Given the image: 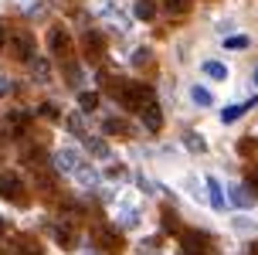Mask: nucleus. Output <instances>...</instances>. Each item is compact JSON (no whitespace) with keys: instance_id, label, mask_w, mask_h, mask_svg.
Returning a JSON list of instances; mask_svg holds the SVG:
<instances>
[{"instance_id":"1","label":"nucleus","mask_w":258,"mask_h":255,"mask_svg":"<svg viewBox=\"0 0 258 255\" xmlns=\"http://www.w3.org/2000/svg\"><path fill=\"white\" fill-rule=\"evenodd\" d=\"M119 102H122V109H129V113H136V109L143 113V109L153 102V89L143 85V82H129V85L119 89Z\"/></svg>"},{"instance_id":"2","label":"nucleus","mask_w":258,"mask_h":255,"mask_svg":"<svg viewBox=\"0 0 258 255\" xmlns=\"http://www.w3.org/2000/svg\"><path fill=\"white\" fill-rule=\"evenodd\" d=\"M92 238H95V245H99L105 255H119L122 248H126V242H122V231L112 228V225H99V228L92 231Z\"/></svg>"},{"instance_id":"3","label":"nucleus","mask_w":258,"mask_h":255,"mask_svg":"<svg viewBox=\"0 0 258 255\" xmlns=\"http://www.w3.org/2000/svg\"><path fill=\"white\" fill-rule=\"evenodd\" d=\"M0 197H7V201H14V204L27 201V187L21 184L17 174H0Z\"/></svg>"},{"instance_id":"4","label":"nucleus","mask_w":258,"mask_h":255,"mask_svg":"<svg viewBox=\"0 0 258 255\" xmlns=\"http://www.w3.org/2000/svg\"><path fill=\"white\" fill-rule=\"evenodd\" d=\"M48 48H51V55L61 58V62L72 58V38H68L64 27H51V31H48Z\"/></svg>"},{"instance_id":"5","label":"nucleus","mask_w":258,"mask_h":255,"mask_svg":"<svg viewBox=\"0 0 258 255\" xmlns=\"http://www.w3.org/2000/svg\"><path fill=\"white\" fill-rule=\"evenodd\" d=\"M180 252H187V255H214V248H211V238H207L204 231H187Z\"/></svg>"},{"instance_id":"6","label":"nucleus","mask_w":258,"mask_h":255,"mask_svg":"<svg viewBox=\"0 0 258 255\" xmlns=\"http://www.w3.org/2000/svg\"><path fill=\"white\" fill-rule=\"evenodd\" d=\"M31 48H34L31 34H11L7 38V51H11V58H17V62H31Z\"/></svg>"},{"instance_id":"7","label":"nucleus","mask_w":258,"mask_h":255,"mask_svg":"<svg viewBox=\"0 0 258 255\" xmlns=\"http://www.w3.org/2000/svg\"><path fill=\"white\" fill-rule=\"evenodd\" d=\"M82 51H85V58H89V62H102V55H105V38L99 34V31H89V34L82 38Z\"/></svg>"},{"instance_id":"8","label":"nucleus","mask_w":258,"mask_h":255,"mask_svg":"<svg viewBox=\"0 0 258 255\" xmlns=\"http://www.w3.org/2000/svg\"><path fill=\"white\" fill-rule=\"evenodd\" d=\"M143 126L150 129V133H156V129H163V109H160L156 102H150V106L143 109Z\"/></svg>"},{"instance_id":"9","label":"nucleus","mask_w":258,"mask_h":255,"mask_svg":"<svg viewBox=\"0 0 258 255\" xmlns=\"http://www.w3.org/2000/svg\"><path fill=\"white\" fill-rule=\"evenodd\" d=\"M54 167H58L61 174H75L78 167H82V160H78V153H75V150H61L58 157H54Z\"/></svg>"},{"instance_id":"10","label":"nucleus","mask_w":258,"mask_h":255,"mask_svg":"<svg viewBox=\"0 0 258 255\" xmlns=\"http://www.w3.org/2000/svg\"><path fill=\"white\" fill-rule=\"evenodd\" d=\"M7 126H11L14 136H21V133L31 126V113H21V109H17V113H11V116H7Z\"/></svg>"},{"instance_id":"11","label":"nucleus","mask_w":258,"mask_h":255,"mask_svg":"<svg viewBox=\"0 0 258 255\" xmlns=\"http://www.w3.org/2000/svg\"><path fill=\"white\" fill-rule=\"evenodd\" d=\"M54 242L61 245L64 252L78 248V235H75V228H54Z\"/></svg>"},{"instance_id":"12","label":"nucleus","mask_w":258,"mask_h":255,"mask_svg":"<svg viewBox=\"0 0 258 255\" xmlns=\"http://www.w3.org/2000/svg\"><path fill=\"white\" fill-rule=\"evenodd\" d=\"M251 106H255V99H251V102H238V106H228V109L221 113V123H234V119H238V116H245Z\"/></svg>"},{"instance_id":"13","label":"nucleus","mask_w":258,"mask_h":255,"mask_svg":"<svg viewBox=\"0 0 258 255\" xmlns=\"http://www.w3.org/2000/svg\"><path fill=\"white\" fill-rule=\"evenodd\" d=\"M102 133H105V136H129V126L122 123V119H105Z\"/></svg>"},{"instance_id":"14","label":"nucleus","mask_w":258,"mask_h":255,"mask_svg":"<svg viewBox=\"0 0 258 255\" xmlns=\"http://www.w3.org/2000/svg\"><path fill=\"white\" fill-rule=\"evenodd\" d=\"M231 201L238 204V208H248V204L255 201V194H251L245 184H241V187H231Z\"/></svg>"},{"instance_id":"15","label":"nucleus","mask_w":258,"mask_h":255,"mask_svg":"<svg viewBox=\"0 0 258 255\" xmlns=\"http://www.w3.org/2000/svg\"><path fill=\"white\" fill-rule=\"evenodd\" d=\"M136 17H140V21H153L156 17V4L153 0H136Z\"/></svg>"},{"instance_id":"16","label":"nucleus","mask_w":258,"mask_h":255,"mask_svg":"<svg viewBox=\"0 0 258 255\" xmlns=\"http://www.w3.org/2000/svg\"><path fill=\"white\" fill-rule=\"evenodd\" d=\"M207 191H211V204H214V211H221V208H224V191H221V184L214 177L207 180Z\"/></svg>"},{"instance_id":"17","label":"nucleus","mask_w":258,"mask_h":255,"mask_svg":"<svg viewBox=\"0 0 258 255\" xmlns=\"http://www.w3.org/2000/svg\"><path fill=\"white\" fill-rule=\"evenodd\" d=\"M14 255H44V248H41V242H34V238H24Z\"/></svg>"},{"instance_id":"18","label":"nucleus","mask_w":258,"mask_h":255,"mask_svg":"<svg viewBox=\"0 0 258 255\" xmlns=\"http://www.w3.org/2000/svg\"><path fill=\"white\" fill-rule=\"evenodd\" d=\"M78 106H82V113H92L99 106V92H82L78 95Z\"/></svg>"},{"instance_id":"19","label":"nucleus","mask_w":258,"mask_h":255,"mask_svg":"<svg viewBox=\"0 0 258 255\" xmlns=\"http://www.w3.org/2000/svg\"><path fill=\"white\" fill-rule=\"evenodd\" d=\"M204 75H211V78H228V68H224V65L221 62H204Z\"/></svg>"},{"instance_id":"20","label":"nucleus","mask_w":258,"mask_h":255,"mask_svg":"<svg viewBox=\"0 0 258 255\" xmlns=\"http://www.w3.org/2000/svg\"><path fill=\"white\" fill-rule=\"evenodd\" d=\"M64 78H68V85H75V89H78L85 75H82V68H78V65H72V62H68V65H64Z\"/></svg>"},{"instance_id":"21","label":"nucleus","mask_w":258,"mask_h":255,"mask_svg":"<svg viewBox=\"0 0 258 255\" xmlns=\"http://www.w3.org/2000/svg\"><path fill=\"white\" fill-rule=\"evenodd\" d=\"M31 72H34V78H38V82H44V78L51 75V65L44 62V58H38V62H31Z\"/></svg>"},{"instance_id":"22","label":"nucleus","mask_w":258,"mask_h":255,"mask_svg":"<svg viewBox=\"0 0 258 255\" xmlns=\"http://www.w3.org/2000/svg\"><path fill=\"white\" fill-rule=\"evenodd\" d=\"M183 143H187V150H194V153H204L207 150L204 136H197V133H187V136H183Z\"/></svg>"},{"instance_id":"23","label":"nucleus","mask_w":258,"mask_h":255,"mask_svg":"<svg viewBox=\"0 0 258 255\" xmlns=\"http://www.w3.org/2000/svg\"><path fill=\"white\" fill-rule=\"evenodd\" d=\"M238 153H241V157H255L258 153V140L255 136H245V140L238 143Z\"/></svg>"},{"instance_id":"24","label":"nucleus","mask_w":258,"mask_h":255,"mask_svg":"<svg viewBox=\"0 0 258 255\" xmlns=\"http://www.w3.org/2000/svg\"><path fill=\"white\" fill-rule=\"evenodd\" d=\"M190 99L197 102L201 109H204V106H211V92H207V89H201V85H194V89H190Z\"/></svg>"},{"instance_id":"25","label":"nucleus","mask_w":258,"mask_h":255,"mask_svg":"<svg viewBox=\"0 0 258 255\" xmlns=\"http://www.w3.org/2000/svg\"><path fill=\"white\" fill-rule=\"evenodd\" d=\"M89 150L95 153V157H109V146H105V140H99V136H89Z\"/></svg>"},{"instance_id":"26","label":"nucleus","mask_w":258,"mask_h":255,"mask_svg":"<svg viewBox=\"0 0 258 255\" xmlns=\"http://www.w3.org/2000/svg\"><path fill=\"white\" fill-rule=\"evenodd\" d=\"M224 48H231V51H245V48H248V38H245V34H234V38L224 41Z\"/></svg>"},{"instance_id":"27","label":"nucleus","mask_w":258,"mask_h":255,"mask_svg":"<svg viewBox=\"0 0 258 255\" xmlns=\"http://www.w3.org/2000/svg\"><path fill=\"white\" fill-rule=\"evenodd\" d=\"M64 126H68V133H75V136L85 133V129H82V116H68V119H64Z\"/></svg>"},{"instance_id":"28","label":"nucleus","mask_w":258,"mask_h":255,"mask_svg":"<svg viewBox=\"0 0 258 255\" xmlns=\"http://www.w3.org/2000/svg\"><path fill=\"white\" fill-rule=\"evenodd\" d=\"M163 4H167V11H170V14H187V7H190L187 0H163Z\"/></svg>"},{"instance_id":"29","label":"nucleus","mask_w":258,"mask_h":255,"mask_svg":"<svg viewBox=\"0 0 258 255\" xmlns=\"http://www.w3.org/2000/svg\"><path fill=\"white\" fill-rule=\"evenodd\" d=\"M150 62V48H136L133 51V65H146Z\"/></svg>"},{"instance_id":"30","label":"nucleus","mask_w":258,"mask_h":255,"mask_svg":"<svg viewBox=\"0 0 258 255\" xmlns=\"http://www.w3.org/2000/svg\"><path fill=\"white\" fill-rule=\"evenodd\" d=\"M163 225H167V228H177V215H170V211H163Z\"/></svg>"},{"instance_id":"31","label":"nucleus","mask_w":258,"mask_h":255,"mask_svg":"<svg viewBox=\"0 0 258 255\" xmlns=\"http://www.w3.org/2000/svg\"><path fill=\"white\" fill-rule=\"evenodd\" d=\"M41 116H48V119H54V116H58V109H54V106H41Z\"/></svg>"},{"instance_id":"32","label":"nucleus","mask_w":258,"mask_h":255,"mask_svg":"<svg viewBox=\"0 0 258 255\" xmlns=\"http://www.w3.org/2000/svg\"><path fill=\"white\" fill-rule=\"evenodd\" d=\"M11 89H14L11 82H7V78H0V95H7V92H11Z\"/></svg>"},{"instance_id":"33","label":"nucleus","mask_w":258,"mask_h":255,"mask_svg":"<svg viewBox=\"0 0 258 255\" xmlns=\"http://www.w3.org/2000/svg\"><path fill=\"white\" fill-rule=\"evenodd\" d=\"M0 48H7V31H4V24H0Z\"/></svg>"},{"instance_id":"34","label":"nucleus","mask_w":258,"mask_h":255,"mask_svg":"<svg viewBox=\"0 0 258 255\" xmlns=\"http://www.w3.org/2000/svg\"><path fill=\"white\" fill-rule=\"evenodd\" d=\"M251 255H258V245H251Z\"/></svg>"},{"instance_id":"35","label":"nucleus","mask_w":258,"mask_h":255,"mask_svg":"<svg viewBox=\"0 0 258 255\" xmlns=\"http://www.w3.org/2000/svg\"><path fill=\"white\" fill-rule=\"evenodd\" d=\"M255 85H258V72H255Z\"/></svg>"},{"instance_id":"36","label":"nucleus","mask_w":258,"mask_h":255,"mask_svg":"<svg viewBox=\"0 0 258 255\" xmlns=\"http://www.w3.org/2000/svg\"><path fill=\"white\" fill-rule=\"evenodd\" d=\"M180 255H187V252H180Z\"/></svg>"},{"instance_id":"37","label":"nucleus","mask_w":258,"mask_h":255,"mask_svg":"<svg viewBox=\"0 0 258 255\" xmlns=\"http://www.w3.org/2000/svg\"><path fill=\"white\" fill-rule=\"evenodd\" d=\"M89 255H92V252H89Z\"/></svg>"}]
</instances>
